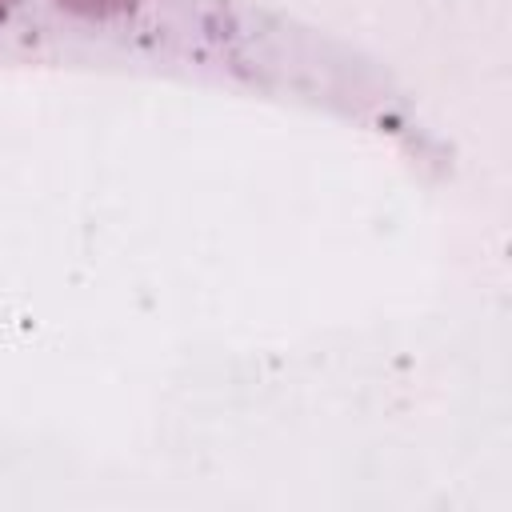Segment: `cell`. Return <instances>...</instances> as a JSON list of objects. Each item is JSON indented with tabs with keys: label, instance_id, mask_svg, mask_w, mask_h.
I'll list each match as a JSON object with an SVG mask.
<instances>
[{
	"label": "cell",
	"instance_id": "1",
	"mask_svg": "<svg viewBox=\"0 0 512 512\" xmlns=\"http://www.w3.org/2000/svg\"><path fill=\"white\" fill-rule=\"evenodd\" d=\"M144 0H56V8L80 16V20H112V16H128L136 12Z\"/></svg>",
	"mask_w": 512,
	"mask_h": 512
},
{
	"label": "cell",
	"instance_id": "2",
	"mask_svg": "<svg viewBox=\"0 0 512 512\" xmlns=\"http://www.w3.org/2000/svg\"><path fill=\"white\" fill-rule=\"evenodd\" d=\"M16 4H20V0H0V20H4V16H8Z\"/></svg>",
	"mask_w": 512,
	"mask_h": 512
}]
</instances>
